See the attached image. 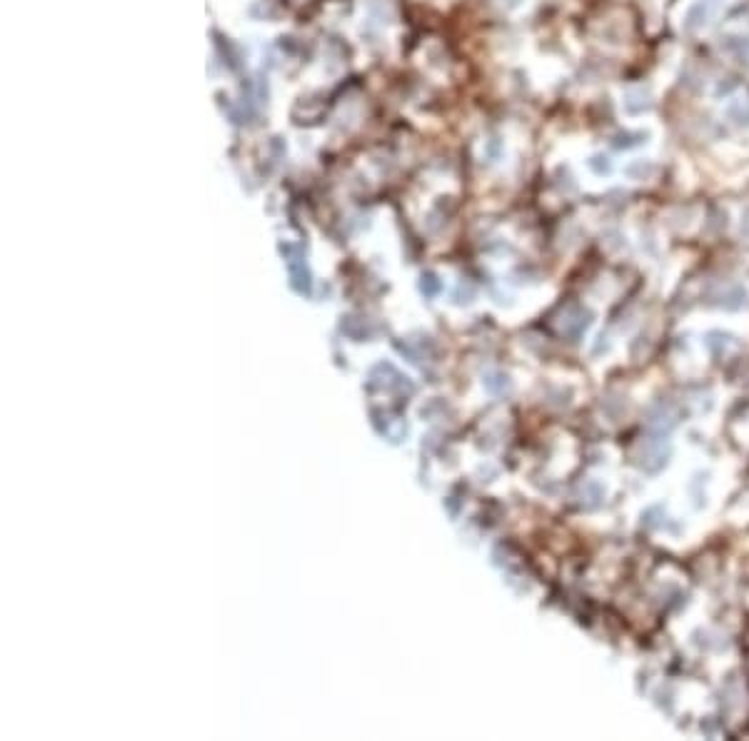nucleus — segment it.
I'll return each mask as SVG.
<instances>
[{"instance_id":"1","label":"nucleus","mask_w":749,"mask_h":741,"mask_svg":"<svg viewBox=\"0 0 749 741\" xmlns=\"http://www.w3.org/2000/svg\"><path fill=\"white\" fill-rule=\"evenodd\" d=\"M649 427H654V429H659V432H667V429H672V427L677 425V412L675 407H672L670 402H659L652 407V412H649Z\"/></svg>"},{"instance_id":"2","label":"nucleus","mask_w":749,"mask_h":741,"mask_svg":"<svg viewBox=\"0 0 749 741\" xmlns=\"http://www.w3.org/2000/svg\"><path fill=\"white\" fill-rule=\"evenodd\" d=\"M722 51L734 55L737 60L749 62V35H724L722 38Z\"/></svg>"},{"instance_id":"3","label":"nucleus","mask_w":749,"mask_h":741,"mask_svg":"<svg viewBox=\"0 0 749 741\" xmlns=\"http://www.w3.org/2000/svg\"><path fill=\"white\" fill-rule=\"evenodd\" d=\"M710 15H712L710 0H699V3H694V6L689 8L684 25H687V30H699V28H704V25L710 22Z\"/></svg>"},{"instance_id":"4","label":"nucleus","mask_w":749,"mask_h":741,"mask_svg":"<svg viewBox=\"0 0 749 741\" xmlns=\"http://www.w3.org/2000/svg\"><path fill=\"white\" fill-rule=\"evenodd\" d=\"M622 107H625L630 115H639V112H644L649 107V95H647V90L642 88H637V90H630V93H625V100H622Z\"/></svg>"},{"instance_id":"5","label":"nucleus","mask_w":749,"mask_h":741,"mask_svg":"<svg viewBox=\"0 0 749 741\" xmlns=\"http://www.w3.org/2000/svg\"><path fill=\"white\" fill-rule=\"evenodd\" d=\"M727 118L732 120L734 125H749V98H739V100L729 102Z\"/></svg>"},{"instance_id":"6","label":"nucleus","mask_w":749,"mask_h":741,"mask_svg":"<svg viewBox=\"0 0 749 741\" xmlns=\"http://www.w3.org/2000/svg\"><path fill=\"white\" fill-rule=\"evenodd\" d=\"M649 135L647 133H620L617 138H614V147H620V150H630V147H637V145H642V142H647Z\"/></svg>"},{"instance_id":"7","label":"nucleus","mask_w":749,"mask_h":741,"mask_svg":"<svg viewBox=\"0 0 749 741\" xmlns=\"http://www.w3.org/2000/svg\"><path fill=\"white\" fill-rule=\"evenodd\" d=\"M744 302H747V292H744L742 287H732L727 295H722V300L717 305H720V307H727V309H739Z\"/></svg>"},{"instance_id":"8","label":"nucleus","mask_w":749,"mask_h":741,"mask_svg":"<svg viewBox=\"0 0 749 741\" xmlns=\"http://www.w3.org/2000/svg\"><path fill=\"white\" fill-rule=\"evenodd\" d=\"M590 170L595 175H609L612 173V160L604 152H597V155L590 157Z\"/></svg>"},{"instance_id":"9","label":"nucleus","mask_w":749,"mask_h":741,"mask_svg":"<svg viewBox=\"0 0 749 741\" xmlns=\"http://www.w3.org/2000/svg\"><path fill=\"white\" fill-rule=\"evenodd\" d=\"M742 235H747V237H749V215H747V218H744V222H742Z\"/></svg>"}]
</instances>
